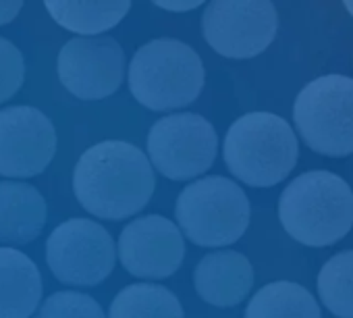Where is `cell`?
<instances>
[{
    "instance_id": "1",
    "label": "cell",
    "mask_w": 353,
    "mask_h": 318,
    "mask_svg": "<svg viewBox=\"0 0 353 318\" xmlns=\"http://www.w3.org/2000/svg\"><path fill=\"white\" fill-rule=\"evenodd\" d=\"M156 177L150 158L133 143L106 139L88 148L73 169V192L94 217L121 221L152 198Z\"/></svg>"
},
{
    "instance_id": "2",
    "label": "cell",
    "mask_w": 353,
    "mask_h": 318,
    "mask_svg": "<svg viewBox=\"0 0 353 318\" xmlns=\"http://www.w3.org/2000/svg\"><path fill=\"white\" fill-rule=\"evenodd\" d=\"M279 219L295 241L310 248L330 246L353 227V190L330 171H307L281 194Z\"/></svg>"
},
{
    "instance_id": "3",
    "label": "cell",
    "mask_w": 353,
    "mask_h": 318,
    "mask_svg": "<svg viewBox=\"0 0 353 318\" xmlns=\"http://www.w3.org/2000/svg\"><path fill=\"white\" fill-rule=\"evenodd\" d=\"M223 154L237 179L252 188H270L293 171L299 143L283 117L258 110L239 117L229 127Z\"/></svg>"
},
{
    "instance_id": "4",
    "label": "cell",
    "mask_w": 353,
    "mask_h": 318,
    "mask_svg": "<svg viewBox=\"0 0 353 318\" xmlns=\"http://www.w3.org/2000/svg\"><path fill=\"white\" fill-rule=\"evenodd\" d=\"M129 90L150 110H176L192 104L204 90L206 71L198 52L174 38H158L133 54Z\"/></svg>"
},
{
    "instance_id": "5",
    "label": "cell",
    "mask_w": 353,
    "mask_h": 318,
    "mask_svg": "<svg viewBox=\"0 0 353 318\" xmlns=\"http://www.w3.org/2000/svg\"><path fill=\"white\" fill-rule=\"evenodd\" d=\"M250 200L227 177H202L176 198L174 217L190 241L204 248L235 244L250 225Z\"/></svg>"
},
{
    "instance_id": "6",
    "label": "cell",
    "mask_w": 353,
    "mask_h": 318,
    "mask_svg": "<svg viewBox=\"0 0 353 318\" xmlns=\"http://www.w3.org/2000/svg\"><path fill=\"white\" fill-rule=\"evenodd\" d=\"M293 121L301 139L318 154H353V79L322 75L295 98Z\"/></svg>"
},
{
    "instance_id": "7",
    "label": "cell",
    "mask_w": 353,
    "mask_h": 318,
    "mask_svg": "<svg viewBox=\"0 0 353 318\" xmlns=\"http://www.w3.org/2000/svg\"><path fill=\"white\" fill-rule=\"evenodd\" d=\"M216 148L214 127L194 112L162 117L148 133L152 165L172 181H188L206 173L216 158Z\"/></svg>"
},
{
    "instance_id": "8",
    "label": "cell",
    "mask_w": 353,
    "mask_h": 318,
    "mask_svg": "<svg viewBox=\"0 0 353 318\" xmlns=\"http://www.w3.org/2000/svg\"><path fill=\"white\" fill-rule=\"evenodd\" d=\"M276 30L279 13L268 0H214L202 15V34L210 48L235 61L264 52Z\"/></svg>"
},
{
    "instance_id": "9",
    "label": "cell",
    "mask_w": 353,
    "mask_h": 318,
    "mask_svg": "<svg viewBox=\"0 0 353 318\" xmlns=\"http://www.w3.org/2000/svg\"><path fill=\"white\" fill-rule=\"evenodd\" d=\"M46 262L61 283L92 287L112 272L117 250L110 233L96 221L69 219L50 233Z\"/></svg>"
},
{
    "instance_id": "10",
    "label": "cell",
    "mask_w": 353,
    "mask_h": 318,
    "mask_svg": "<svg viewBox=\"0 0 353 318\" xmlns=\"http://www.w3.org/2000/svg\"><path fill=\"white\" fill-rule=\"evenodd\" d=\"M61 83L81 100H102L112 96L125 77V52L110 36L73 38L57 59Z\"/></svg>"
},
{
    "instance_id": "11",
    "label": "cell",
    "mask_w": 353,
    "mask_h": 318,
    "mask_svg": "<svg viewBox=\"0 0 353 318\" xmlns=\"http://www.w3.org/2000/svg\"><path fill=\"white\" fill-rule=\"evenodd\" d=\"M57 129L36 106L19 104L0 110V175L36 177L54 158Z\"/></svg>"
},
{
    "instance_id": "12",
    "label": "cell",
    "mask_w": 353,
    "mask_h": 318,
    "mask_svg": "<svg viewBox=\"0 0 353 318\" xmlns=\"http://www.w3.org/2000/svg\"><path fill=\"white\" fill-rule=\"evenodd\" d=\"M185 241L174 223L160 215L131 221L119 237V260L141 279H166L179 270Z\"/></svg>"
},
{
    "instance_id": "13",
    "label": "cell",
    "mask_w": 353,
    "mask_h": 318,
    "mask_svg": "<svg viewBox=\"0 0 353 318\" xmlns=\"http://www.w3.org/2000/svg\"><path fill=\"white\" fill-rule=\"evenodd\" d=\"M194 285L204 301L219 308H231L241 304L252 291L254 266L239 252H212L198 262L194 270Z\"/></svg>"
},
{
    "instance_id": "14",
    "label": "cell",
    "mask_w": 353,
    "mask_h": 318,
    "mask_svg": "<svg viewBox=\"0 0 353 318\" xmlns=\"http://www.w3.org/2000/svg\"><path fill=\"white\" fill-rule=\"evenodd\" d=\"M48 206L38 188L26 181H0V244L23 246L46 227Z\"/></svg>"
},
{
    "instance_id": "15",
    "label": "cell",
    "mask_w": 353,
    "mask_h": 318,
    "mask_svg": "<svg viewBox=\"0 0 353 318\" xmlns=\"http://www.w3.org/2000/svg\"><path fill=\"white\" fill-rule=\"evenodd\" d=\"M42 299L36 262L15 248L0 246V318H30Z\"/></svg>"
},
{
    "instance_id": "16",
    "label": "cell",
    "mask_w": 353,
    "mask_h": 318,
    "mask_svg": "<svg viewBox=\"0 0 353 318\" xmlns=\"http://www.w3.org/2000/svg\"><path fill=\"white\" fill-rule=\"evenodd\" d=\"M127 0H46V11L65 30L79 34L81 38L102 36L117 28L129 13Z\"/></svg>"
},
{
    "instance_id": "17",
    "label": "cell",
    "mask_w": 353,
    "mask_h": 318,
    "mask_svg": "<svg viewBox=\"0 0 353 318\" xmlns=\"http://www.w3.org/2000/svg\"><path fill=\"white\" fill-rule=\"evenodd\" d=\"M245 318H322L316 297L293 281L264 285L245 308Z\"/></svg>"
},
{
    "instance_id": "18",
    "label": "cell",
    "mask_w": 353,
    "mask_h": 318,
    "mask_svg": "<svg viewBox=\"0 0 353 318\" xmlns=\"http://www.w3.org/2000/svg\"><path fill=\"white\" fill-rule=\"evenodd\" d=\"M108 318H183L176 295L154 283H133L117 293Z\"/></svg>"
},
{
    "instance_id": "19",
    "label": "cell",
    "mask_w": 353,
    "mask_h": 318,
    "mask_svg": "<svg viewBox=\"0 0 353 318\" xmlns=\"http://www.w3.org/2000/svg\"><path fill=\"white\" fill-rule=\"evenodd\" d=\"M318 295L339 318H353V250L334 254L320 268Z\"/></svg>"
},
{
    "instance_id": "20",
    "label": "cell",
    "mask_w": 353,
    "mask_h": 318,
    "mask_svg": "<svg viewBox=\"0 0 353 318\" xmlns=\"http://www.w3.org/2000/svg\"><path fill=\"white\" fill-rule=\"evenodd\" d=\"M36 318H106L100 304L79 291H57L44 299Z\"/></svg>"
},
{
    "instance_id": "21",
    "label": "cell",
    "mask_w": 353,
    "mask_h": 318,
    "mask_svg": "<svg viewBox=\"0 0 353 318\" xmlns=\"http://www.w3.org/2000/svg\"><path fill=\"white\" fill-rule=\"evenodd\" d=\"M26 61L21 50L7 38L0 36V104L7 102L23 86Z\"/></svg>"
},
{
    "instance_id": "22",
    "label": "cell",
    "mask_w": 353,
    "mask_h": 318,
    "mask_svg": "<svg viewBox=\"0 0 353 318\" xmlns=\"http://www.w3.org/2000/svg\"><path fill=\"white\" fill-rule=\"evenodd\" d=\"M23 9V3L21 0H3L0 3V26H7L11 23Z\"/></svg>"
},
{
    "instance_id": "23",
    "label": "cell",
    "mask_w": 353,
    "mask_h": 318,
    "mask_svg": "<svg viewBox=\"0 0 353 318\" xmlns=\"http://www.w3.org/2000/svg\"><path fill=\"white\" fill-rule=\"evenodd\" d=\"M202 3H198V0H192V3H183V0H179V3H174V0H168V3H164V0H158L156 7L164 9V11H172V13H185V11H192V9H198Z\"/></svg>"
},
{
    "instance_id": "24",
    "label": "cell",
    "mask_w": 353,
    "mask_h": 318,
    "mask_svg": "<svg viewBox=\"0 0 353 318\" xmlns=\"http://www.w3.org/2000/svg\"><path fill=\"white\" fill-rule=\"evenodd\" d=\"M345 9H347V13L353 17V0H347V3H345Z\"/></svg>"
}]
</instances>
